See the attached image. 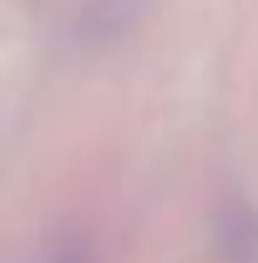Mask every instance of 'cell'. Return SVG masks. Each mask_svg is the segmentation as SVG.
I'll return each mask as SVG.
<instances>
[{
    "label": "cell",
    "instance_id": "6da1fadb",
    "mask_svg": "<svg viewBox=\"0 0 258 263\" xmlns=\"http://www.w3.org/2000/svg\"><path fill=\"white\" fill-rule=\"evenodd\" d=\"M223 253L233 263H258V218H253V208H228L223 213Z\"/></svg>",
    "mask_w": 258,
    "mask_h": 263
}]
</instances>
